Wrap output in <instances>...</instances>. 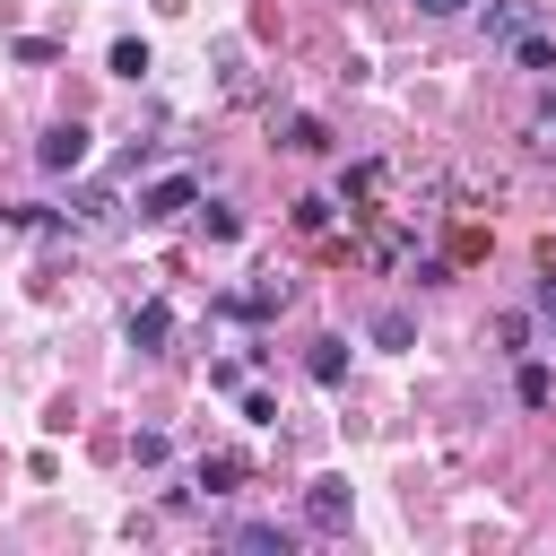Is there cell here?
<instances>
[{
	"instance_id": "1",
	"label": "cell",
	"mask_w": 556,
	"mask_h": 556,
	"mask_svg": "<svg viewBox=\"0 0 556 556\" xmlns=\"http://www.w3.org/2000/svg\"><path fill=\"white\" fill-rule=\"evenodd\" d=\"M35 165H43V174H78V165H87V130H78V122H52V130L35 139Z\"/></svg>"
},
{
	"instance_id": "8",
	"label": "cell",
	"mask_w": 556,
	"mask_h": 556,
	"mask_svg": "<svg viewBox=\"0 0 556 556\" xmlns=\"http://www.w3.org/2000/svg\"><path fill=\"white\" fill-rule=\"evenodd\" d=\"M513 52H521V70H556V43L530 26V35H513Z\"/></svg>"
},
{
	"instance_id": "12",
	"label": "cell",
	"mask_w": 556,
	"mask_h": 556,
	"mask_svg": "<svg viewBox=\"0 0 556 556\" xmlns=\"http://www.w3.org/2000/svg\"><path fill=\"white\" fill-rule=\"evenodd\" d=\"M374 339L382 348H408V313H374Z\"/></svg>"
},
{
	"instance_id": "4",
	"label": "cell",
	"mask_w": 556,
	"mask_h": 556,
	"mask_svg": "<svg viewBox=\"0 0 556 556\" xmlns=\"http://www.w3.org/2000/svg\"><path fill=\"white\" fill-rule=\"evenodd\" d=\"M165 339H174V304H139V313H130V348H139V356H156Z\"/></svg>"
},
{
	"instance_id": "9",
	"label": "cell",
	"mask_w": 556,
	"mask_h": 556,
	"mask_svg": "<svg viewBox=\"0 0 556 556\" xmlns=\"http://www.w3.org/2000/svg\"><path fill=\"white\" fill-rule=\"evenodd\" d=\"M139 70H148V43L122 35V43H113V78H139Z\"/></svg>"
},
{
	"instance_id": "7",
	"label": "cell",
	"mask_w": 556,
	"mask_h": 556,
	"mask_svg": "<svg viewBox=\"0 0 556 556\" xmlns=\"http://www.w3.org/2000/svg\"><path fill=\"white\" fill-rule=\"evenodd\" d=\"M513 391H521V408H547V400H556V374H547V365H521Z\"/></svg>"
},
{
	"instance_id": "3",
	"label": "cell",
	"mask_w": 556,
	"mask_h": 556,
	"mask_svg": "<svg viewBox=\"0 0 556 556\" xmlns=\"http://www.w3.org/2000/svg\"><path fill=\"white\" fill-rule=\"evenodd\" d=\"M304 521H313V530H348V478H313Z\"/></svg>"
},
{
	"instance_id": "5",
	"label": "cell",
	"mask_w": 556,
	"mask_h": 556,
	"mask_svg": "<svg viewBox=\"0 0 556 556\" xmlns=\"http://www.w3.org/2000/svg\"><path fill=\"white\" fill-rule=\"evenodd\" d=\"M486 35H495V43L530 35V0H504V9H486Z\"/></svg>"
},
{
	"instance_id": "13",
	"label": "cell",
	"mask_w": 556,
	"mask_h": 556,
	"mask_svg": "<svg viewBox=\"0 0 556 556\" xmlns=\"http://www.w3.org/2000/svg\"><path fill=\"white\" fill-rule=\"evenodd\" d=\"M539 148H556V96H547V113H539Z\"/></svg>"
},
{
	"instance_id": "11",
	"label": "cell",
	"mask_w": 556,
	"mask_h": 556,
	"mask_svg": "<svg viewBox=\"0 0 556 556\" xmlns=\"http://www.w3.org/2000/svg\"><path fill=\"white\" fill-rule=\"evenodd\" d=\"M235 539H243V547H278V556H287V530H278V521H243Z\"/></svg>"
},
{
	"instance_id": "14",
	"label": "cell",
	"mask_w": 556,
	"mask_h": 556,
	"mask_svg": "<svg viewBox=\"0 0 556 556\" xmlns=\"http://www.w3.org/2000/svg\"><path fill=\"white\" fill-rule=\"evenodd\" d=\"M539 304H547V330H556V278H539Z\"/></svg>"
},
{
	"instance_id": "10",
	"label": "cell",
	"mask_w": 556,
	"mask_h": 556,
	"mask_svg": "<svg viewBox=\"0 0 556 556\" xmlns=\"http://www.w3.org/2000/svg\"><path fill=\"white\" fill-rule=\"evenodd\" d=\"M235 478H243V460H200V486H208V495H226Z\"/></svg>"
},
{
	"instance_id": "2",
	"label": "cell",
	"mask_w": 556,
	"mask_h": 556,
	"mask_svg": "<svg viewBox=\"0 0 556 556\" xmlns=\"http://www.w3.org/2000/svg\"><path fill=\"white\" fill-rule=\"evenodd\" d=\"M191 200H200V182H191V174H165V182L139 191V217H182Z\"/></svg>"
},
{
	"instance_id": "6",
	"label": "cell",
	"mask_w": 556,
	"mask_h": 556,
	"mask_svg": "<svg viewBox=\"0 0 556 556\" xmlns=\"http://www.w3.org/2000/svg\"><path fill=\"white\" fill-rule=\"evenodd\" d=\"M313 382H321V391H339V382H348V348H339V339H321V348H313Z\"/></svg>"
},
{
	"instance_id": "15",
	"label": "cell",
	"mask_w": 556,
	"mask_h": 556,
	"mask_svg": "<svg viewBox=\"0 0 556 556\" xmlns=\"http://www.w3.org/2000/svg\"><path fill=\"white\" fill-rule=\"evenodd\" d=\"M417 9H426V17H452V9H469V0H417Z\"/></svg>"
}]
</instances>
